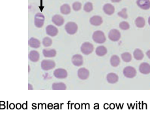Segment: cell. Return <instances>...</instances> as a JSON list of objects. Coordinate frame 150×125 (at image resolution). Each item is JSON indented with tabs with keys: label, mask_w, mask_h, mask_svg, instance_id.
<instances>
[{
	"label": "cell",
	"mask_w": 150,
	"mask_h": 125,
	"mask_svg": "<svg viewBox=\"0 0 150 125\" xmlns=\"http://www.w3.org/2000/svg\"><path fill=\"white\" fill-rule=\"evenodd\" d=\"M93 41L98 44H103L106 42V37L105 33L101 31H95L93 36H92Z\"/></svg>",
	"instance_id": "6da1fadb"
},
{
	"label": "cell",
	"mask_w": 150,
	"mask_h": 125,
	"mask_svg": "<svg viewBox=\"0 0 150 125\" xmlns=\"http://www.w3.org/2000/svg\"><path fill=\"white\" fill-rule=\"evenodd\" d=\"M41 66L43 71H50V70L55 68V66H56V63H55L53 60L44 59L42 61Z\"/></svg>",
	"instance_id": "7a4b0ae2"
},
{
	"label": "cell",
	"mask_w": 150,
	"mask_h": 125,
	"mask_svg": "<svg viewBox=\"0 0 150 125\" xmlns=\"http://www.w3.org/2000/svg\"><path fill=\"white\" fill-rule=\"evenodd\" d=\"M80 50H81V52H82L83 54L89 55L93 52L94 50V47L93 45L91 43L86 42L82 44L81 47H80Z\"/></svg>",
	"instance_id": "3957f363"
},
{
	"label": "cell",
	"mask_w": 150,
	"mask_h": 125,
	"mask_svg": "<svg viewBox=\"0 0 150 125\" xmlns=\"http://www.w3.org/2000/svg\"><path fill=\"white\" fill-rule=\"evenodd\" d=\"M45 16L41 13L35 14L34 18V24L37 28H41L45 23Z\"/></svg>",
	"instance_id": "277c9868"
},
{
	"label": "cell",
	"mask_w": 150,
	"mask_h": 125,
	"mask_svg": "<svg viewBox=\"0 0 150 125\" xmlns=\"http://www.w3.org/2000/svg\"><path fill=\"white\" fill-rule=\"evenodd\" d=\"M123 75L127 78H133L137 76V71L134 67L131 66H126L123 71Z\"/></svg>",
	"instance_id": "5b68a950"
},
{
	"label": "cell",
	"mask_w": 150,
	"mask_h": 125,
	"mask_svg": "<svg viewBox=\"0 0 150 125\" xmlns=\"http://www.w3.org/2000/svg\"><path fill=\"white\" fill-rule=\"evenodd\" d=\"M65 31L69 35H74L78 31V25L75 22H69L65 26Z\"/></svg>",
	"instance_id": "8992f818"
},
{
	"label": "cell",
	"mask_w": 150,
	"mask_h": 125,
	"mask_svg": "<svg viewBox=\"0 0 150 125\" xmlns=\"http://www.w3.org/2000/svg\"><path fill=\"white\" fill-rule=\"evenodd\" d=\"M108 39L113 42H117L121 39L120 32L116 29H113L108 33Z\"/></svg>",
	"instance_id": "52a82bcc"
},
{
	"label": "cell",
	"mask_w": 150,
	"mask_h": 125,
	"mask_svg": "<svg viewBox=\"0 0 150 125\" xmlns=\"http://www.w3.org/2000/svg\"><path fill=\"white\" fill-rule=\"evenodd\" d=\"M54 77L58 79H65L67 77L68 73L67 71L64 69H57L54 71Z\"/></svg>",
	"instance_id": "ba28073f"
},
{
	"label": "cell",
	"mask_w": 150,
	"mask_h": 125,
	"mask_svg": "<svg viewBox=\"0 0 150 125\" xmlns=\"http://www.w3.org/2000/svg\"><path fill=\"white\" fill-rule=\"evenodd\" d=\"M77 75L80 80H86L89 76V71L85 68H80L78 70Z\"/></svg>",
	"instance_id": "9c48e42d"
},
{
	"label": "cell",
	"mask_w": 150,
	"mask_h": 125,
	"mask_svg": "<svg viewBox=\"0 0 150 125\" xmlns=\"http://www.w3.org/2000/svg\"><path fill=\"white\" fill-rule=\"evenodd\" d=\"M58 29L52 25H48L46 28V33L50 37H56L58 34Z\"/></svg>",
	"instance_id": "30bf717a"
},
{
	"label": "cell",
	"mask_w": 150,
	"mask_h": 125,
	"mask_svg": "<svg viewBox=\"0 0 150 125\" xmlns=\"http://www.w3.org/2000/svg\"><path fill=\"white\" fill-rule=\"evenodd\" d=\"M72 63L76 66H80L83 65V57L80 54H75L72 57Z\"/></svg>",
	"instance_id": "8fae6325"
},
{
	"label": "cell",
	"mask_w": 150,
	"mask_h": 125,
	"mask_svg": "<svg viewBox=\"0 0 150 125\" xmlns=\"http://www.w3.org/2000/svg\"><path fill=\"white\" fill-rule=\"evenodd\" d=\"M139 71L142 74H149L150 73V65L148 63H142L139 66Z\"/></svg>",
	"instance_id": "7c38bea8"
},
{
	"label": "cell",
	"mask_w": 150,
	"mask_h": 125,
	"mask_svg": "<svg viewBox=\"0 0 150 125\" xmlns=\"http://www.w3.org/2000/svg\"><path fill=\"white\" fill-rule=\"evenodd\" d=\"M137 4L143 10H148L150 8V0H137Z\"/></svg>",
	"instance_id": "4fadbf2b"
},
{
	"label": "cell",
	"mask_w": 150,
	"mask_h": 125,
	"mask_svg": "<svg viewBox=\"0 0 150 125\" xmlns=\"http://www.w3.org/2000/svg\"><path fill=\"white\" fill-rule=\"evenodd\" d=\"M89 22L91 25L94 26H99L103 24V20L101 16H93L89 20Z\"/></svg>",
	"instance_id": "5bb4252c"
},
{
	"label": "cell",
	"mask_w": 150,
	"mask_h": 125,
	"mask_svg": "<svg viewBox=\"0 0 150 125\" xmlns=\"http://www.w3.org/2000/svg\"><path fill=\"white\" fill-rule=\"evenodd\" d=\"M52 22L56 26H62L64 24L65 20L62 16L59 15V14H56V15H54L52 17Z\"/></svg>",
	"instance_id": "9a60e30c"
},
{
	"label": "cell",
	"mask_w": 150,
	"mask_h": 125,
	"mask_svg": "<svg viewBox=\"0 0 150 125\" xmlns=\"http://www.w3.org/2000/svg\"><path fill=\"white\" fill-rule=\"evenodd\" d=\"M28 45L31 48L37 49L41 46V42H40L39 39H36V38L31 37L28 40Z\"/></svg>",
	"instance_id": "2e32d148"
},
{
	"label": "cell",
	"mask_w": 150,
	"mask_h": 125,
	"mask_svg": "<svg viewBox=\"0 0 150 125\" xmlns=\"http://www.w3.org/2000/svg\"><path fill=\"white\" fill-rule=\"evenodd\" d=\"M28 57H29V59H30L31 61L36 63L40 59V55L37 51L31 50L28 55Z\"/></svg>",
	"instance_id": "e0dca14e"
},
{
	"label": "cell",
	"mask_w": 150,
	"mask_h": 125,
	"mask_svg": "<svg viewBox=\"0 0 150 125\" xmlns=\"http://www.w3.org/2000/svg\"><path fill=\"white\" fill-rule=\"evenodd\" d=\"M106 80H107V81L109 83L114 84L117 82L118 80H119V77L116 74L111 72V73H109L106 76Z\"/></svg>",
	"instance_id": "ac0fdd59"
},
{
	"label": "cell",
	"mask_w": 150,
	"mask_h": 125,
	"mask_svg": "<svg viewBox=\"0 0 150 125\" xmlns=\"http://www.w3.org/2000/svg\"><path fill=\"white\" fill-rule=\"evenodd\" d=\"M103 11L107 15H112L115 12V8L112 4H106L103 6Z\"/></svg>",
	"instance_id": "d6986e66"
},
{
	"label": "cell",
	"mask_w": 150,
	"mask_h": 125,
	"mask_svg": "<svg viewBox=\"0 0 150 125\" xmlns=\"http://www.w3.org/2000/svg\"><path fill=\"white\" fill-rule=\"evenodd\" d=\"M56 50L55 49H44L42 50V54L45 57H54L56 56Z\"/></svg>",
	"instance_id": "ffe728a7"
},
{
	"label": "cell",
	"mask_w": 150,
	"mask_h": 125,
	"mask_svg": "<svg viewBox=\"0 0 150 125\" xmlns=\"http://www.w3.org/2000/svg\"><path fill=\"white\" fill-rule=\"evenodd\" d=\"M96 53L98 56L103 57L107 54V49L104 46H98L96 50Z\"/></svg>",
	"instance_id": "44dd1931"
},
{
	"label": "cell",
	"mask_w": 150,
	"mask_h": 125,
	"mask_svg": "<svg viewBox=\"0 0 150 125\" xmlns=\"http://www.w3.org/2000/svg\"><path fill=\"white\" fill-rule=\"evenodd\" d=\"M52 89L53 90H65L67 89V86L63 82L54 83L52 85Z\"/></svg>",
	"instance_id": "7402d4cb"
},
{
	"label": "cell",
	"mask_w": 150,
	"mask_h": 125,
	"mask_svg": "<svg viewBox=\"0 0 150 125\" xmlns=\"http://www.w3.org/2000/svg\"><path fill=\"white\" fill-rule=\"evenodd\" d=\"M133 56L134 57V59L138 61H140L143 59V58L144 57V54L142 52V51L140 50V49H136L134 50V52H133Z\"/></svg>",
	"instance_id": "603a6c76"
},
{
	"label": "cell",
	"mask_w": 150,
	"mask_h": 125,
	"mask_svg": "<svg viewBox=\"0 0 150 125\" xmlns=\"http://www.w3.org/2000/svg\"><path fill=\"white\" fill-rule=\"evenodd\" d=\"M71 11V8L70 5L68 4H63L60 7V12L62 14H65V15H67V14H70Z\"/></svg>",
	"instance_id": "cb8c5ba5"
},
{
	"label": "cell",
	"mask_w": 150,
	"mask_h": 125,
	"mask_svg": "<svg viewBox=\"0 0 150 125\" xmlns=\"http://www.w3.org/2000/svg\"><path fill=\"white\" fill-rule=\"evenodd\" d=\"M110 64L112 66L114 67H116V66H119V65L120 64V57H118L116 55H114L112 56L110 58Z\"/></svg>",
	"instance_id": "d4e9b609"
},
{
	"label": "cell",
	"mask_w": 150,
	"mask_h": 125,
	"mask_svg": "<svg viewBox=\"0 0 150 125\" xmlns=\"http://www.w3.org/2000/svg\"><path fill=\"white\" fill-rule=\"evenodd\" d=\"M135 25L138 28H143L146 25V21L143 17H138L135 20Z\"/></svg>",
	"instance_id": "484cf974"
},
{
	"label": "cell",
	"mask_w": 150,
	"mask_h": 125,
	"mask_svg": "<svg viewBox=\"0 0 150 125\" xmlns=\"http://www.w3.org/2000/svg\"><path fill=\"white\" fill-rule=\"evenodd\" d=\"M122 59L124 62L125 63H129L132 60V56L131 54L129 53V52H124L122 54Z\"/></svg>",
	"instance_id": "4316f807"
},
{
	"label": "cell",
	"mask_w": 150,
	"mask_h": 125,
	"mask_svg": "<svg viewBox=\"0 0 150 125\" xmlns=\"http://www.w3.org/2000/svg\"><path fill=\"white\" fill-rule=\"evenodd\" d=\"M42 43L45 47H50L52 44V40L50 37H46L42 39Z\"/></svg>",
	"instance_id": "83f0119b"
},
{
	"label": "cell",
	"mask_w": 150,
	"mask_h": 125,
	"mask_svg": "<svg viewBox=\"0 0 150 125\" xmlns=\"http://www.w3.org/2000/svg\"><path fill=\"white\" fill-rule=\"evenodd\" d=\"M93 4H92L91 2L86 3L84 5V6H83V10H84V11L86 13H90L91 11H93Z\"/></svg>",
	"instance_id": "f1b7e54d"
},
{
	"label": "cell",
	"mask_w": 150,
	"mask_h": 125,
	"mask_svg": "<svg viewBox=\"0 0 150 125\" xmlns=\"http://www.w3.org/2000/svg\"><path fill=\"white\" fill-rule=\"evenodd\" d=\"M119 27L122 30H127L130 28V25L128 22H122L120 23Z\"/></svg>",
	"instance_id": "f546056e"
},
{
	"label": "cell",
	"mask_w": 150,
	"mask_h": 125,
	"mask_svg": "<svg viewBox=\"0 0 150 125\" xmlns=\"http://www.w3.org/2000/svg\"><path fill=\"white\" fill-rule=\"evenodd\" d=\"M117 15L120 16L121 18H122L123 19H127L128 18V15L127 13V8H124L123 9L117 13Z\"/></svg>",
	"instance_id": "4dcf8cb0"
},
{
	"label": "cell",
	"mask_w": 150,
	"mask_h": 125,
	"mask_svg": "<svg viewBox=\"0 0 150 125\" xmlns=\"http://www.w3.org/2000/svg\"><path fill=\"white\" fill-rule=\"evenodd\" d=\"M82 8L81 3L76 1L73 4V9L74 11H79Z\"/></svg>",
	"instance_id": "1f68e13d"
},
{
	"label": "cell",
	"mask_w": 150,
	"mask_h": 125,
	"mask_svg": "<svg viewBox=\"0 0 150 125\" xmlns=\"http://www.w3.org/2000/svg\"><path fill=\"white\" fill-rule=\"evenodd\" d=\"M146 56L147 57H148L149 59H150V50H149L148 51H147L146 52Z\"/></svg>",
	"instance_id": "d6a6232c"
},
{
	"label": "cell",
	"mask_w": 150,
	"mask_h": 125,
	"mask_svg": "<svg viewBox=\"0 0 150 125\" xmlns=\"http://www.w3.org/2000/svg\"><path fill=\"white\" fill-rule=\"evenodd\" d=\"M28 89H30V90H32V89H33L32 85H31V84H30V83H29V84H28Z\"/></svg>",
	"instance_id": "836d02e7"
},
{
	"label": "cell",
	"mask_w": 150,
	"mask_h": 125,
	"mask_svg": "<svg viewBox=\"0 0 150 125\" xmlns=\"http://www.w3.org/2000/svg\"><path fill=\"white\" fill-rule=\"evenodd\" d=\"M121 1H122V0H111V1L113 3H119Z\"/></svg>",
	"instance_id": "e575fe53"
},
{
	"label": "cell",
	"mask_w": 150,
	"mask_h": 125,
	"mask_svg": "<svg viewBox=\"0 0 150 125\" xmlns=\"http://www.w3.org/2000/svg\"><path fill=\"white\" fill-rule=\"evenodd\" d=\"M148 24L150 25V16L149 17V18H148Z\"/></svg>",
	"instance_id": "d590c367"
}]
</instances>
